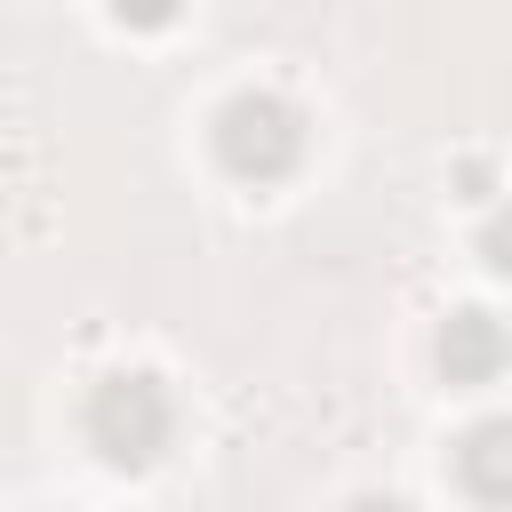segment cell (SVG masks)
Wrapping results in <instances>:
<instances>
[{
    "mask_svg": "<svg viewBox=\"0 0 512 512\" xmlns=\"http://www.w3.org/2000/svg\"><path fill=\"white\" fill-rule=\"evenodd\" d=\"M208 144H216V168H224L232 184H280V176L304 168L312 120H304V104L280 96V88H232V96L216 104Z\"/></svg>",
    "mask_w": 512,
    "mask_h": 512,
    "instance_id": "cell-1",
    "label": "cell"
},
{
    "mask_svg": "<svg viewBox=\"0 0 512 512\" xmlns=\"http://www.w3.org/2000/svg\"><path fill=\"white\" fill-rule=\"evenodd\" d=\"M80 432L88 448L112 464V472H144L168 440H176V400L152 368H112L88 384V408H80Z\"/></svg>",
    "mask_w": 512,
    "mask_h": 512,
    "instance_id": "cell-2",
    "label": "cell"
},
{
    "mask_svg": "<svg viewBox=\"0 0 512 512\" xmlns=\"http://www.w3.org/2000/svg\"><path fill=\"white\" fill-rule=\"evenodd\" d=\"M432 360H440L448 384L480 392V384H496V376L512 368V328H504L488 304H456V312L440 320V336H432Z\"/></svg>",
    "mask_w": 512,
    "mask_h": 512,
    "instance_id": "cell-3",
    "label": "cell"
},
{
    "mask_svg": "<svg viewBox=\"0 0 512 512\" xmlns=\"http://www.w3.org/2000/svg\"><path fill=\"white\" fill-rule=\"evenodd\" d=\"M456 480H464V496L512 512V416H480L456 432Z\"/></svg>",
    "mask_w": 512,
    "mask_h": 512,
    "instance_id": "cell-4",
    "label": "cell"
},
{
    "mask_svg": "<svg viewBox=\"0 0 512 512\" xmlns=\"http://www.w3.org/2000/svg\"><path fill=\"white\" fill-rule=\"evenodd\" d=\"M480 256H488V272H504V280H512V200H496V208H488V224H480Z\"/></svg>",
    "mask_w": 512,
    "mask_h": 512,
    "instance_id": "cell-5",
    "label": "cell"
},
{
    "mask_svg": "<svg viewBox=\"0 0 512 512\" xmlns=\"http://www.w3.org/2000/svg\"><path fill=\"white\" fill-rule=\"evenodd\" d=\"M176 8H184V0H112V16H120V24H136V32L176 24Z\"/></svg>",
    "mask_w": 512,
    "mask_h": 512,
    "instance_id": "cell-6",
    "label": "cell"
},
{
    "mask_svg": "<svg viewBox=\"0 0 512 512\" xmlns=\"http://www.w3.org/2000/svg\"><path fill=\"white\" fill-rule=\"evenodd\" d=\"M456 184H464V200H488V184H496V176H488V160H464V168H456Z\"/></svg>",
    "mask_w": 512,
    "mask_h": 512,
    "instance_id": "cell-7",
    "label": "cell"
},
{
    "mask_svg": "<svg viewBox=\"0 0 512 512\" xmlns=\"http://www.w3.org/2000/svg\"><path fill=\"white\" fill-rule=\"evenodd\" d=\"M344 512H408V504H400V496H384V488H368V496H352Z\"/></svg>",
    "mask_w": 512,
    "mask_h": 512,
    "instance_id": "cell-8",
    "label": "cell"
}]
</instances>
